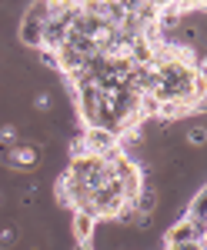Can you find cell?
I'll return each instance as SVG.
<instances>
[{"instance_id":"cell-1","label":"cell","mask_w":207,"mask_h":250,"mask_svg":"<svg viewBox=\"0 0 207 250\" xmlns=\"http://www.w3.org/2000/svg\"><path fill=\"white\" fill-rule=\"evenodd\" d=\"M134 190V170L124 160H111L107 154H87L70 164L67 177H60V193L77 207V213L111 217L120 213Z\"/></svg>"},{"instance_id":"cell-2","label":"cell","mask_w":207,"mask_h":250,"mask_svg":"<svg viewBox=\"0 0 207 250\" xmlns=\"http://www.w3.org/2000/svg\"><path fill=\"white\" fill-rule=\"evenodd\" d=\"M3 164L14 167V170H34L40 164V154H37V147H30V144H17L10 150H3Z\"/></svg>"},{"instance_id":"cell-3","label":"cell","mask_w":207,"mask_h":250,"mask_svg":"<svg viewBox=\"0 0 207 250\" xmlns=\"http://www.w3.org/2000/svg\"><path fill=\"white\" fill-rule=\"evenodd\" d=\"M154 204H157V190H147L140 197V204H137V213H140V220H147L154 213Z\"/></svg>"},{"instance_id":"cell-4","label":"cell","mask_w":207,"mask_h":250,"mask_svg":"<svg viewBox=\"0 0 207 250\" xmlns=\"http://www.w3.org/2000/svg\"><path fill=\"white\" fill-rule=\"evenodd\" d=\"M17 137H20V130H17V127H10V124H3V127H0V147H3V150H10V147H17Z\"/></svg>"},{"instance_id":"cell-5","label":"cell","mask_w":207,"mask_h":250,"mask_svg":"<svg viewBox=\"0 0 207 250\" xmlns=\"http://www.w3.org/2000/svg\"><path fill=\"white\" fill-rule=\"evenodd\" d=\"M91 224H94V220H91L87 213H77V233H80V237H87V230H91Z\"/></svg>"},{"instance_id":"cell-6","label":"cell","mask_w":207,"mask_h":250,"mask_svg":"<svg viewBox=\"0 0 207 250\" xmlns=\"http://www.w3.org/2000/svg\"><path fill=\"white\" fill-rule=\"evenodd\" d=\"M187 144H190V147H201V144H204V130H201V127L187 130Z\"/></svg>"},{"instance_id":"cell-7","label":"cell","mask_w":207,"mask_h":250,"mask_svg":"<svg viewBox=\"0 0 207 250\" xmlns=\"http://www.w3.org/2000/svg\"><path fill=\"white\" fill-rule=\"evenodd\" d=\"M34 104H37V110H50V94H37Z\"/></svg>"}]
</instances>
